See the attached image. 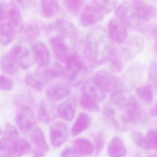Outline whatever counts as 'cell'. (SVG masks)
<instances>
[{"label": "cell", "instance_id": "51", "mask_svg": "<svg viewBox=\"0 0 157 157\" xmlns=\"http://www.w3.org/2000/svg\"><path fill=\"white\" fill-rule=\"evenodd\" d=\"M84 1H85V0H84Z\"/></svg>", "mask_w": 157, "mask_h": 157}, {"label": "cell", "instance_id": "35", "mask_svg": "<svg viewBox=\"0 0 157 157\" xmlns=\"http://www.w3.org/2000/svg\"><path fill=\"white\" fill-rule=\"evenodd\" d=\"M104 114L108 120H109L116 128L121 130L124 129V126L119 122L117 118L116 109L113 105L111 104L110 105H106L104 109Z\"/></svg>", "mask_w": 157, "mask_h": 157}, {"label": "cell", "instance_id": "6", "mask_svg": "<svg viewBox=\"0 0 157 157\" xmlns=\"http://www.w3.org/2000/svg\"><path fill=\"white\" fill-rule=\"evenodd\" d=\"M120 55L126 60H132L144 50V39L137 34L131 35L121 44Z\"/></svg>", "mask_w": 157, "mask_h": 157}, {"label": "cell", "instance_id": "31", "mask_svg": "<svg viewBox=\"0 0 157 157\" xmlns=\"http://www.w3.org/2000/svg\"><path fill=\"white\" fill-rule=\"evenodd\" d=\"M64 69L59 63H53L48 67L42 74L44 78L48 81L51 79L58 78L64 75Z\"/></svg>", "mask_w": 157, "mask_h": 157}, {"label": "cell", "instance_id": "44", "mask_svg": "<svg viewBox=\"0 0 157 157\" xmlns=\"http://www.w3.org/2000/svg\"><path fill=\"white\" fill-rule=\"evenodd\" d=\"M148 79L155 86L156 85V63L155 61L151 62L148 68Z\"/></svg>", "mask_w": 157, "mask_h": 157}, {"label": "cell", "instance_id": "25", "mask_svg": "<svg viewBox=\"0 0 157 157\" xmlns=\"http://www.w3.org/2000/svg\"><path fill=\"white\" fill-rule=\"evenodd\" d=\"M91 124V120L89 116L84 113H81L75 120L72 127V135L77 136L87 129Z\"/></svg>", "mask_w": 157, "mask_h": 157}, {"label": "cell", "instance_id": "24", "mask_svg": "<svg viewBox=\"0 0 157 157\" xmlns=\"http://www.w3.org/2000/svg\"><path fill=\"white\" fill-rule=\"evenodd\" d=\"M10 149L12 156L21 157L30 151L31 144L27 140L23 138H18L12 144Z\"/></svg>", "mask_w": 157, "mask_h": 157}, {"label": "cell", "instance_id": "47", "mask_svg": "<svg viewBox=\"0 0 157 157\" xmlns=\"http://www.w3.org/2000/svg\"><path fill=\"white\" fill-rule=\"evenodd\" d=\"M104 144V142L102 138L101 137H98L95 140V146H94V150H96L97 153H99L102 150Z\"/></svg>", "mask_w": 157, "mask_h": 157}, {"label": "cell", "instance_id": "46", "mask_svg": "<svg viewBox=\"0 0 157 157\" xmlns=\"http://www.w3.org/2000/svg\"><path fill=\"white\" fill-rule=\"evenodd\" d=\"M61 157H82V156L78 154L74 148L67 147L64 148L61 154Z\"/></svg>", "mask_w": 157, "mask_h": 157}, {"label": "cell", "instance_id": "5", "mask_svg": "<svg viewBox=\"0 0 157 157\" xmlns=\"http://www.w3.org/2000/svg\"><path fill=\"white\" fill-rule=\"evenodd\" d=\"M115 15L126 28H136L139 25L134 5L129 1L121 2L116 8Z\"/></svg>", "mask_w": 157, "mask_h": 157}, {"label": "cell", "instance_id": "39", "mask_svg": "<svg viewBox=\"0 0 157 157\" xmlns=\"http://www.w3.org/2000/svg\"><path fill=\"white\" fill-rule=\"evenodd\" d=\"M131 137L136 145L143 148L149 149L146 137L140 132L132 131L131 133Z\"/></svg>", "mask_w": 157, "mask_h": 157}, {"label": "cell", "instance_id": "33", "mask_svg": "<svg viewBox=\"0 0 157 157\" xmlns=\"http://www.w3.org/2000/svg\"><path fill=\"white\" fill-rule=\"evenodd\" d=\"M22 31L27 40H32L37 37L40 32V26L37 21L32 20L28 21L25 26H23Z\"/></svg>", "mask_w": 157, "mask_h": 157}, {"label": "cell", "instance_id": "16", "mask_svg": "<svg viewBox=\"0 0 157 157\" xmlns=\"http://www.w3.org/2000/svg\"><path fill=\"white\" fill-rule=\"evenodd\" d=\"M71 91L69 85L63 82H55L51 84L46 91L48 100L55 102L62 100L67 96Z\"/></svg>", "mask_w": 157, "mask_h": 157}, {"label": "cell", "instance_id": "26", "mask_svg": "<svg viewBox=\"0 0 157 157\" xmlns=\"http://www.w3.org/2000/svg\"><path fill=\"white\" fill-rule=\"evenodd\" d=\"M74 148L80 155L89 156L93 153L94 147L93 143L85 138H78L74 144Z\"/></svg>", "mask_w": 157, "mask_h": 157}, {"label": "cell", "instance_id": "12", "mask_svg": "<svg viewBox=\"0 0 157 157\" xmlns=\"http://www.w3.org/2000/svg\"><path fill=\"white\" fill-rule=\"evenodd\" d=\"M108 35L112 40L121 44L128 37L127 28L117 18H111L108 23Z\"/></svg>", "mask_w": 157, "mask_h": 157}, {"label": "cell", "instance_id": "28", "mask_svg": "<svg viewBox=\"0 0 157 157\" xmlns=\"http://www.w3.org/2000/svg\"><path fill=\"white\" fill-rule=\"evenodd\" d=\"M1 64L2 70L9 75L15 74L20 68L15 58L9 52L2 56Z\"/></svg>", "mask_w": 157, "mask_h": 157}, {"label": "cell", "instance_id": "11", "mask_svg": "<svg viewBox=\"0 0 157 157\" xmlns=\"http://www.w3.org/2000/svg\"><path fill=\"white\" fill-rule=\"evenodd\" d=\"M133 5L139 23L148 22L155 17L156 10L153 5L144 0H134Z\"/></svg>", "mask_w": 157, "mask_h": 157}, {"label": "cell", "instance_id": "32", "mask_svg": "<svg viewBox=\"0 0 157 157\" xmlns=\"http://www.w3.org/2000/svg\"><path fill=\"white\" fill-rule=\"evenodd\" d=\"M108 61L110 62V72L113 74H118L121 72L123 68V63L120 54L117 50L113 47Z\"/></svg>", "mask_w": 157, "mask_h": 157}, {"label": "cell", "instance_id": "50", "mask_svg": "<svg viewBox=\"0 0 157 157\" xmlns=\"http://www.w3.org/2000/svg\"><path fill=\"white\" fill-rule=\"evenodd\" d=\"M2 134V129H1V128L0 127V135Z\"/></svg>", "mask_w": 157, "mask_h": 157}, {"label": "cell", "instance_id": "20", "mask_svg": "<svg viewBox=\"0 0 157 157\" xmlns=\"http://www.w3.org/2000/svg\"><path fill=\"white\" fill-rule=\"evenodd\" d=\"M82 90L83 94L91 98L97 102H101L105 98V93L94 83L93 78L84 83Z\"/></svg>", "mask_w": 157, "mask_h": 157}, {"label": "cell", "instance_id": "49", "mask_svg": "<svg viewBox=\"0 0 157 157\" xmlns=\"http://www.w3.org/2000/svg\"><path fill=\"white\" fill-rule=\"evenodd\" d=\"M149 157H156V154H155V153H154V154L151 155Z\"/></svg>", "mask_w": 157, "mask_h": 157}, {"label": "cell", "instance_id": "14", "mask_svg": "<svg viewBox=\"0 0 157 157\" xmlns=\"http://www.w3.org/2000/svg\"><path fill=\"white\" fill-rule=\"evenodd\" d=\"M35 62L41 67L48 66L50 61V54L47 45L42 41H35L31 45Z\"/></svg>", "mask_w": 157, "mask_h": 157}, {"label": "cell", "instance_id": "36", "mask_svg": "<svg viewBox=\"0 0 157 157\" xmlns=\"http://www.w3.org/2000/svg\"><path fill=\"white\" fill-rule=\"evenodd\" d=\"M80 105L83 110L91 112H98L99 110L98 102L91 98L82 94L79 101Z\"/></svg>", "mask_w": 157, "mask_h": 157}, {"label": "cell", "instance_id": "27", "mask_svg": "<svg viewBox=\"0 0 157 157\" xmlns=\"http://www.w3.org/2000/svg\"><path fill=\"white\" fill-rule=\"evenodd\" d=\"M25 83L31 88L41 91L47 81L42 74H28L25 78Z\"/></svg>", "mask_w": 157, "mask_h": 157}, {"label": "cell", "instance_id": "1", "mask_svg": "<svg viewBox=\"0 0 157 157\" xmlns=\"http://www.w3.org/2000/svg\"><path fill=\"white\" fill-rule=\"evenodd\" d=\"M113 48L102 27L96 26L88 32L84 44V54L90 63L100 65L108 61Z\"/></svg>", "mask_w": 157, "mask_h": 157}, {"label": "cell", "instance_id": "10", "mask_svg": "<svg viewBox=\"0 0 157 157\" xmlns=\"http://www.w3.org/2000/svg\"><path fill=\"white\" fill-rule=\"evenodd\" d=\"M15 121L18 128L24 132L31 130L36 123L35 117L30 107H21L15 116Z\"/></svg>", "mask_w": 157, "mask_h": 157}, {"label": "cell", "instance_id": "48", "mask_svg": "<svg viewBox=\"0 0 157 157\" xmlns=\"http://www.w3.org/2000/svg\"><path fill=\"white\" fill-rule=\"evenodd\" d=\"M34 157H44L43 154L42 153H36V155L34 156Z\"/></svg>", "mask_w": 157, "mask_h": 157}, {"label": "cell", "instance_id": "37", "mask_svg": "<svg viewBox=\"0 0 157 157\" xmlns=\"http://www.w3.org/2000/svg\"><path fill=\"white\" fill-rule=\"evenodd\" d=\"M118 0H94V6L104 13H109L116 7Z\"/></svg>", "mask_w": 157, "mask_h": 157}, {"label": "cell", "instance_id": "42", "mask_svg": "<svg viewBox=\"0 0 157 157\" xmlns=\"http://www.w3.org/2000/svg\"><path fill=\"white\" fill-rule=\"evenodd\" d=\"M149 149H155L157 147L156 131L154 129H150L145 135Z\"/></svg>", "mask_w": 157, "mask_h": 157}, {"label": "cell", "instance_id": "21", "mask_svg": "<svg viewBox=\"0 0 157 157\" xmlns=\"http://www.w3.org/2000/svg\"><path fill=\"white\" fill-rule=\"evenodd\" d=\"M107 153L110 157H124L126 149L122 140L118 137H113L108 145Z\"/></svg>", "mask_w": 157, "mask_h": 157}, {"label": "cell", "instance_id": "52", "mask_svg": "<svg viewBox=\"0 0 157 157\" xmlns=\"http://www.w3.org/2000/svg\"></svg>", "mask_w": 157, "mask_h": 157}, {"label": "cell", "instance_id": "9", "mask_svg": "<svg viewBox=\"0 0 157 157\" xmlns=\"http://www.w3.org/2000/svg\"><path fill=\"white\" fill-rule=\"evenodd\" d=\"M49 136L52 145L55 148L61 147L67 140L69 136V127L63 122L53 124L49 130Z\"/></svg>", "mask_w": 157, "mask_h": 157}, {"label": "cell", "instance_id": "18", "mask_svg": "<svg viewBox=\"0 0 157 157\" xmlns=\"http://www.w3.org/2000/svg\"><path fill=\"white\" fill-rule=\"evenodd\" d=\"M54 102L47 100L42 101L37 109V116L43 123H49L53 121L56 115V110L55 109Z\"/></svg>", "mask_w": 157, "mask_h": 157}, {"label": "cell", "instance_id": "19", "mask_svg": "<svg viewBox=\"0 0 157 157\" xmlns=\"http://www.w3.org/2000/svg\"><path fill=\"white\" fill-rule=\"evenodd\" d=\"M76 111V102L73 98H69L61 103L56 109L59 117L64 120L70 122L74 119Z\"/></svg>", "mask_w": 157, "mask_h": 157}, {"label": "cell", "instance_id": "43", "mask_svg": "<svg viewBox=\"0 0 157 157\" xmlns=\"http://www.w3.org/2000/svg\"><path fill=\"white\" fill-rule=\"evenodd\" d=\"M32 99L31 96L29 94V93H21V94H19L17 97V102L21 105V107H29L26 105V103L31 102Z\"/></svg>", "mask_w": 157, "mask_h": 157}, {"label": "cell", "instance_id": "3", "mask_svg": "<svg viewBox=\"0 0 157 157\" xmlns=\"http://www.w3.org/2000/svg\"><path fill=\"white\" fill-rule=\"evenodd\" d=\"M8 52L15 58L19 67L23 69L30 68L35 63L31 46L29 47L25 42H17Z\"/></svg>", "mask_w": 157, "mask_h": 157}, {"label": "cell", "instance_id": "4", "mask_svg": "<svg viewBox=\"0 0 157 157\" xmlns=\"http://www.w3.org/2000/svg\"><path fill=\"white\" fill-rule=\"evenodd\" d=\"M123 113L121 116L122 123H137L142 118V112L140 103L137 99L130 96L126 99L123 106L120 109Z\"/></svg>", "mask_w": 157, "mask_h": 157}, {"label": "cell", "instance_id": "34", "mask_svg": "<svg viewBox=\"0 0 157 157\" xmlns=\"http://www.w3.org/2000/svg\"><path fill=\"white\" fill-rule=\"evenodd\" d=\"M124 90L119 86L118 82L117 87L111 92L112 93L110 95V101L112 105L114 106H117L120 109L123 106L126 99L124 96Z\"/></svg>", "mask_w": 157, "mask_h": 157}, {"label": "cell", "instance_id": "15", "mask_svg": "<svg viewBox=\"0 0 157 157\" xmlns=\"http://www.w3.org/2000/svg\"><path fill=\"white\" fill-rule=\"evenodd\" d=\"M104 17V14L94 5L85 6L80 15V22L84 26H89L96 24L100 21Z\"/></svg>", "mask_w": 157, "mask_h": 157}, {"label": "cell", "instance_id": "13", "mask_svg": "<svg viewBox=\"0 0 157 157\" xmlns=\"http://www.w3.org/2000/svg\"><path fill=\"white\" fill-rule=\"evenodd\" d=\"M52 28L57 32L56 36L64 40L69 39L74 42L77 39L76 29L71 22L64 19L59 18L56 20L52 25Z\"/></svg>", "mask_w": 157, "mask_h": 157}, {"label": "cell", "instance_id": "29", "mask_svg": "<svg viewBox=\"0 0 157 157\" xmlns=\"http://www.w3.org/2000/svg\"><path fill=\"white\" fill-rule=\"evenodd\" d=\"M16 33L6 22L0 24V44L6 46L9 45L14 39Z\"/></svg>", "mask_w": 157, "mask_h": 157}, {"label": "cell", "instance_id": "41", "mask_svg": "<svg viewBox=\"0 0 157 157\" xmlns=\"http://www.w3.org/2000/svg\"><path fill=\"white\" fill-rule=\"evenodd\" d=\"M13 88V80L9 77L0 75V90L10 91Z\"/></svg>", "mask_w": 157, "mask_h": 157}, {"label": "cell", "instance_id": "45", "mask_svg": "<svg viewBox=\"0 0 157 157\" xmlns=\"http://www.w3.org/2000/svg\"><path fill=\"white\" fill-rule=\"evenodd\" d=\"M9 7V2L2 1L0 2V23L6 21Z\"/></svg>", "mask_w": 157, "mask_h": 157}, {"label": "cell", "instance_id": "2", "mask_svg": "<svg viewBox=\"0 0 157 157\" xmlns=\"http://www.w3.org/2000/svg\"><path fill=\"white\" fill-rule=\"evenodd\" d=\"M65 65L64 75L74 86L79 85L90 71V66L78 55L69 61Z\"/></svg>", "mask_w": 157, "mask_h": 157}, {"label": "cell", "instance_id": "30", "mask_svg": "<svg viewBox=\"0 0 157 157\" xmlns=\"http://www.w3.org/2000/svg\"><path fill=\"white\" fill-rule=\"evenodd\" d=\"M136 93L138 97L147 104H150L154 99L153 86L149 83H145L139 86L136 89Z\"/></svg>", "mask_w": 157, "mask_h": 157}, {"label": "cell", "instance_id": "8", "mask_svg": "<svg viewBox=\"0 0 157 157\" xmlns=\"http://www.w3.org/2000/svg\"><path fill=\"white\" fill-rule=\"evenodd\" d=\"M93 80L105 93L113 91L118 86V78L112 72L107 70L98 71Z\"/></svg>", "mask_w": 157, "mask_h": 157}, {"label": "cell", "instance_id": "23", "mask_svg": "<svg viewBox=\"0 0 157 157\" xmlns=\"http://www.w3.org/2000/svg\"><path fill=\"white\" fill-rule=\"evenodd\" d=\"M30 138L31 142L40 153H46L49 150V147L45 140L44 132L40 128H35L31 133Z\"/></svg>", "mask_w": 157, "mask_h": 157}, {"label": "cell", "instance_id": "38", "mask_svg": "<svg viewBox=\"0 0 157 157\" xmlns=\"http://www.w3.org/2000/svg\"><path fill=\"white\" fill-rule=\"evenodd\" d=\"M4 137L11 144L18 139V132L16 128L10 123H6Z\"/></svg>", "mask_w": 157, "mask_h": 157}, {"label": "cell", "instance_id": "17", "mask_svg": "<svg viewBox=\"0 0 157 157\" xmlns=\"http://www.w3.org/2000/svg\"><path fill=\"white\" fill-rule=\"evenodd\" d=\"M6 21L17 33L22 31L23 22L21 12L18 6L13 2H9V7Z\"/></svg>", "mask_w": 157, "mask_h": 157}, {"label": "cell", "instance_id": "7", "mask_svg": "<svg viewBox=\"0 0 157 157\" xmlns=\"http://www.w3.org/2000/svg\"><path fill=\"white\" fill-rule=\"evenodd\" d=\"M50 44L56 57L64 64L78 55L73 48L67 45L64 39L58 36L51 37Z\"/></svg>", "mask_w": 157, "mask_h": 157}, {"label": "cell", "instance_id": "40", "mask_svg": "<svg viewBox=\"0 0 157 157\" xmlns=\"http://www.w3.org/2000/svg\"><path fill=\"white\" fill-rule=\"evenodd\" d=\"M84 0H66V6L68 10L73 14H77L81 10Z\"/></svg>", "mask_w": 157, "mask_h": 157}, {"label": "cell", "instance_id": "22", "mask_svg": "<svg viewBox=\"0 0 157 157\" xmlns=\"http://www.w3.org/2000/svg\"><path fill=\"white\" fill-rule=\"evenodd\" d=\"M40 9L44 17L51 18L58 14L60 6L57 0H41Z\"/></svg>", "mask_w": 157, "mask_h": 157}]
</instances>
